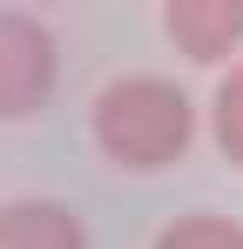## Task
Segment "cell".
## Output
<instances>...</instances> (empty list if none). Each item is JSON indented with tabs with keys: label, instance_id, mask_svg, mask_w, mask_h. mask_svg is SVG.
Wrapping results in <instances>:
<instances>
[{
	"label": "cell",
	"instance_id": "cell-1",
	"mask_svg": "<svg viewBox=\"0 0 243 249\" xmlns=\"http://www.w3.org/2000/svg\"><path fill=\"white\" fill-rule=\"evenodd\" d=\"M95 148L115 168H135V175H156V168L182 162V148L196 142V108L189 94L162 74H122L95 94Z\"/></svg>",
	"mask_w": 243,
	"mask_h": 249
},
{
	"label": "cell",
	"instance_id": "cell-2",
	"mask_svg": "<svg viewBox=\"0 0 243 249\" xmlns=\"http://www.w3.org/2000/svg\"><path fill=\"white\" fill-rule=\"evenodd\" d=\"M61 47L47 34V20L27 7H0V122H27L40 101L54 94Z\"/></svg>",
	"mask_w": 243,
	"mask_h": 249
},
{
	"label": "cell",
	"instance_id": "cell-3",
	"mask_svg": "<svg viewBox=\"0 0 243 249\" xmlns=\"http://www.w3.org/2000/svg\"><path fill=\"white\" fill-rule=\"evenodd\" d=\"M162 34L189 61L216 68V61H230L243 47V0H169L162 7Z\"/></svg>",
	"mask_w": 243,
	"mask_h": 249
},
{
	"label": "cell",
	"instance_id": "cell-4",
	"mask_svg": "<svg viewBox=\"0 0 243 249\" xmlns=\"http://www.w3.org/2000/svg\"><path fill=\"white\" fill-rule=\"evenodd\" d=\"M0 249H88V229L68 202L20 196V202H0Z\"/></svg>",
	"mask_w": 243,
	"mask_h": 249
},
{
	"label": "cell",
	"instance_id": "cell-5",
	"mask_svg": "<svg viewBox=\"0 0 243 249\" xmlns=\"http://www.w3.org/2000/svg\"><path fill=\"white\" fill-rule=\"evenodd\" d=\"M149 249H243V222L216 215V209H196V215H176L169 229H156Z\"/></svg>",
	"mask_w": 243,
	"mask_h": 249
},
{
	"label": "cell",
	"instance_id": "cell-6",
	"mask_svg": "<svg viewBox=\"0 0 243 249\" xmlns=\"http://www.w3.org/2000/svg\"><path fill=\"white\" fill-rule=\"evenodd\" d=\"M209 135H216V148L243 168V61H230V74L209 94Z\"/></svg>",
	"mask_w": 243,
	"mask_h": 249
}]
</instances>
